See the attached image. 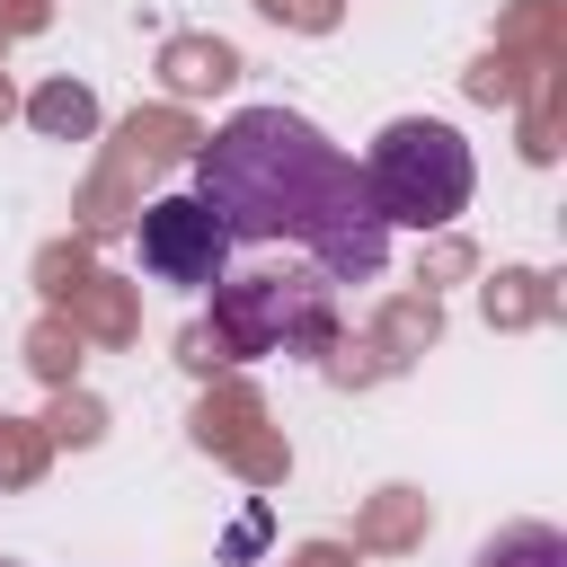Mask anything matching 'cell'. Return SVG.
Returning <instances> with one entry per match:
<instances>
[{
    "label": "cell",
    "mask_w": 567,
    "mask_h": 567,
    "mask_svg": "<svg viewBox=\"0 0 567 567\" xmlns=\"http://www.w3.org/2000/svg\"><path fill=\"white\" fill-rule=\"evenodd\" d=\"M230 248H301L319 284H372L390 266V221L363 195V168L292 106H239L204 151L195 186Z\"/></svg>",
    "instance_id": "cell-1"
},
{
    "label": "cell",
    "mask_w": 567,
    "mask_h": 567,
    "mask_svg": "<svg viewBox=\"0 0 567 567\" xmlns=\"http://www.w3.org/2000/svg\"><path fill=\"white\" fill-rule=\"evenodd\" d=\"M354 168H363V195H372V213L390 230H443V221L470 213V186H478V159H470V142L443 115L381 124Z\"/></svg>",
    "instance_id": "cell-2"
},
{
    "label": "cell",
    "mask_w": 567,
    "mask_h": 567,
    "mask_svg": "<svg viewBox=\"0 0 567 567\" xmlns=\"http://www.w3.org/2000/svg\"><path fill=\"white\" fill-rule=\"evenodd\" d=\"M328 292L337 284H284V275H221L213 284V337L230 354H301L328 346Z\"/></svg>",
    "instance_id": "cell-3"
},
{
    "label": "cell",
    "mask_w": 567,
    "mask_h": 567,
    "mask_svg": "<svg viewBox=\"0 0 567 567\" xmlns=\"http://www.w3.org/2000/svg\"><path fill=\"white\" fill-rule=\"evenodd\" d=\"M142 266L159 284H186V292H213L230 275V230L204 213V195H159L142 213Z\"/></svg>",
    "instance_id": "cell-4"
},
{
    "label": "cell",
    "mask_w": 567,
    "mask_h": 567,
    "mask_svg": "<svg viewBox=\"0 0 567 567\" xmlns=\"http://www.w3.org/2000/svg\"><path fill=\"white\" fill-rule=\"evenodd\" d=\"M478 567H567V540L549 523H514V532H496L478 549Z\"/></svg>",
    "instance_id": "cell-5"
},
{
    "label": "cell",
    "mask_w": 567,
    "mask_h": 567,
    "mask_svg": "<svg viewBox=\"0 0 567 567\" xmlns=\"http://www.w3.org/2000/svg\"><path fill=\"white\" fill-rule=\"evenodd\" d=\"M35 115H44V124H71V133H80V124H89V97H80V89H44V97H35Z\"/></svg>",
    "instance_id": "cell-6"
},
{
    "label": "cell",
    "mask_w": 567,
    "mask_h": 567,
    "mask_svg": "<svg viewBox=\"0 0 567 567\" xmlns=\"http://www.w3.org/2000/svg\"><path fill=\"white\" fill-rule=\"evenodd\" d=\"M0 567H9V558H0Z\"/></svg>",
    "instance_id": "cell-7"
}]
</instances>
